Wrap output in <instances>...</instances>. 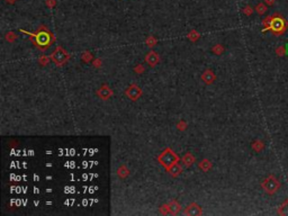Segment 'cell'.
<instances>
[{"label": "cell", "mask_w": 288, "mask_h": 216, "mask_svg": "<svg viewBox=\"0 0 288 216\" xmlns=\"http://www.w3.org/2000/svg\"><path fill=\"white\" fill-rule=\"evenodd\" d=\"M263 26L266 29H271L276 34H282L286 31V22L279 14H275L263 20Z\"/></svg>", "instance_id": "1"}, {"label": "cell", "mask_w": 288, "mask_h": 216, "mask_svg": "<svg viewBox=\"0 0 288 216\" xmlns=\"http://www.w3.org/2000/svg\"><path fill=\"white\" fill-rule=\"evenodd\" d=\"M158 160H159V162H160V164H161L162 167H164L167 170H169L173 164L178 163L179 158L177 156V154L173 152L171 149H166V150H164L163 152L159 156Z\"/></svg>", "instance_id": "2"}, {"label": "cell", "mask_w": 288, "mask_h": 216, "mask_svg": "<svg viewBox=\"0 0 288 216\" xmlns=\"http://www.w3.org/2000/svg\"><path fill=\"white\" fill-rule=\"evenodd\" d=\"M261 187L268 195H274V194H276L279 190L280 182L275 176H269L268 178H266L262 181Z\"/></svg>", "instance_id": "3"}, {"label": "cell", "mask_w": 288, "mask_h": 216, "mask_svg": "<svg viewBox=\"0 0 288 216\" xmlns=\"http://www.w3.org/2000/svg\"><path fill=\"white\" fill-rule=\"evenodd\" d=\"M68 59H69V54H68V53L65 52V50H64L63 47H61V46H58V47L54 50V52L51 54V60H52L58 66L63 65L66 61H68Z\"/></svg>", "instance_id": "4"}, {"label": "cell", "mask_w": 288, "mask_h": 216, "mask_svg": "<svg viewBox=\"0 0 288 216\" xmlns=\"http://www.w3.org/2000/svg\"><path fill=\"white\" fill-rule=\"evenodd\" d=\"M141 94H142V90L140 89L136 84H132V86L125 91V95H126L130 99H132V100H136V99L141 96Z\"/></svg>", "instance_id": "5"}, {"label": "cell", "mask_w": 288, "mask_h": 216, "mask_svg": "<svg viewBox=\"0 0 288 216\" xmlns=\"http://www.w3.org/2000/svg\"><path fill=\"white\" fill-rule=\"evenodd\" d=\"M50 38H51V34L47 32H40L36 35V41H37V44L41 46L44 45H49L50 44ZM47 47V46H46Z\"/></svg>", "instance_id": "6"}, {"label": "cell", "mask_w": 288, "mask_h": 216, "mask_svg": "<svg viewBox=\"0 0 288 216\" xmlns=\"http://www.w3.org/2000/svg\"><path fill=\"white\" fill-rule=\"evenodd\" d=\"M185 215H202V208L197 204H191L186 208Z\"/></svg>", "instance_id": "7"}, {"label": "cell", "mask_w": 288, "mask_h": 216, "mask_svg": "<svg viewBox=\"0 0 288 216\" xmlns=\"http://www.w3.org/2000/svg\"><path fill=\"white\" fill-rule=\"evenodd\" d=\"M145 61L147 62V64L151 66L156 65V63L159 62V56L156 52H149L145 56Z\"/></svg>", "instance_id": "8"}, {"label": "cell", "mask_w": 288, "mask_h": 216, "mask_svg": "<svg viewBox=\"0 0 288 216\" xmlns=\"http://www.w3.org/2000/svg\"><path fill=\"white\" fill-rule=\"evenodd\" d=\"M97 94H98V96L100 97L101 99L106 100V99H108L110 96L113 95V91L107 86H103L100 89L98 90V92H97Z\"/></svg>", "instance_id": "9"}, {"label": "cell", "mask_w": 288, "mask_h": 216, "mask_svg": "<svg viewBox=\"0 0 288 216\" xmlns=\"http://www.w3.org/2000/svg\"><path fill=\"white\" fill-rule=\"evenodd\" d=\"M202 79H203V81H204L205 84H213L214 80H215V74H214L210 70H206V71L203 73Z\"/></svg>", "instance_id": "10"}, {"label": "cell", "mask_w": 288, "mask_h": 216, "mask_svg": "<svg viewBox=\"0 0 288 216\" xmlns=\"http://www.w3.org/2000/svg\"><path fill=\"white\" fill-rule=\"evenodd\" d=\"M181 171H182V168L179 166L178 163H176V164H173L172 167L168 170V172L170 173L171 176L172 177H177V176H179L180 173H181Z\"/></svg>", "instance_id": "11"}, {"label": "cell", "mask_w": 288, "mask_h": 216, "mask_svg": "<svg viewBox=\"0 0 288 216\" xmlns=\"http://www.w3.org/2000/svg\"><path fill=\"white\" fill-rule=\"evenodd\" d=\"M182 162H184L187 167H190L191 164L195 162V158L193 156V154L191 153H186L184 156V159H182Z\"/></svg>", "instance_id": "12"}, {"label": "cell", "mask_w": 288, "mask_h": 216, "mask_svg": "<svg viewBox=\"0 0 288 216\" xmlns=\"http://www.w3.org/2000/svg\"><path fill=\"white\" fill-rule=\"evenodd\" d=\"M169 209H170V214L175 215L180 210V205L177 203V200H172V202L169 204Z\"/></svg>", "instance_id": "13"}, {"label": "cell", "mask_w": 288, "mask_h": 216, "mask_svg": "<svg viewBox=\"0 0 288 216\" xmlns=\"http://www.w3.org/2000/svg\"><path fill=\"white\" fill-rule=\"evenodd\" d=\"M117 175L119 177H122V178H125V177H127L128 175H130V171H128V169H127L125 166H122V167L118 169Z\"/></svg>", "instance_id": "14"}, {"label": "cell", "mask_w": 288, "mask_h": 216, "mask_svg": "<svg viewBox=\"0 0 288 216\" xmlns=\"http://www.w3.org/2000/svg\"><path fill=\"white\" fill-rule=\"evenodd\" d=\"M199 167H200V169H203L205 172H207L210 168H212V164H210V162L208 161V160H203V161L199 163Z\"/></svg>", "instance_id": "15"}, {"label": "cell", "mask_w": 288, "mask_h": 216, "mask_svg": "<svg viewBox=\"0 0 288 216\" xmlns=\"http://www.w3.org/2000/svg\"><path fill=\"white\" fill-rule=\"evenodd\" d=\"M279 214L281 215H288V200H286L279 208Z\"/></svg>", "instance_id": "16"}, {"label": "cell", "mask_w": 288, "mask_h": 216, "mask_svg": "<svg viewBox=\"0 0 288 216\" xmlns=\"http://www.w3.org/2000/svg\"><path fill=\"white\" fill-rule=\"evenodd\" d=\"M252 147H253L257 152H259V151H261L262 149H263V143H262V142H260V141H257V142H254V143L252 144Z\"/></svg>", "instance_id": "17"}, {"label": "cell", "mask_w": 288, "mask_h": 216, "mask_svg": "<svg viewBox=\"0 0 288 216\" xmlns=\"http://www.w3.org/2000/svg\"><path fill=\"white\" fill-rule=\"evenodd\" d=\"M256 10L258 12V14H260V15H262V14H265L266 12V10H267V7L263 5V3H259L258 6L256 7Z\"/></svg>", "instance_id": "18"}, {"label": "cell", "mask_w": 288, "mask_h": 216, "mask_svg": "<svg viewBox=\"0 0 288 216\" xmlns=\"http://www.w3.org/2000/svg\"><path fill=\"white\" fill-rule=\"evenodd\" d=\"M162 214H170V209H169V205H164L161 206V209H160Z\"/></svg>", "instance_id": "19"}, {"label": "cell", "mask_w": 288, "mask_h": 216, "mask_svg": "<svg viewBox=\"0 0 288 216\" xmlns=\"http://www.w3.org/2000/svg\"><path fill=\"white\" fill-rule=\"evenodd\" d=\"M223 51V47L221 45H216V47H214L213 49V52L216 53V54H221Z\"/></svg>", "instance_id": "20"}, {"label": "cell", "mask_w": 288, "mask_h": 216, "mask_svg": "<svg viewBox=\"0 0 288 216\" xmlns=\"http://www.w3.org/2000/svg\"><path fill=\"white\" fill-rule=\"evenodd\" d=\"M243 12H244V14H245V15H251V14H252V8H251L250 6L245 7V8H244V10H243Z\"/></svg>", "instance_id": "21"}, {"label": "cell", "mask_w": 288, "mask_h": 216, "mask_svg": "<svg viewBox=\"0 0 288 216\" xmlns=\"http://www.w3.org/2000/svg\"><path fill=\"white\" fill-rule=\"evenodd\" d=\"M277 53H278V55H284V53H285L284 46H281V47H279V49L277 50Z\"/></svg>", "instance_id": "22"}, {"label": "cell", "mask_w": 288, "mask_h": 216, "mask_svg": "<svg viewBox=\"0 0 288 216\" xmlns=\"http://www.w3.org/2000/svg\"><path fill=\"white\" fill-rule=\"evenodd\" d=\"M178 128H179V130H185V128H186V124H185L184 122L179 123V124H178Z\"/></svg>", "instance_id": "23"}, {"label": "cell", "mask_w": 288, "mask_h": 216, "mask_svg": "<svg viewBox=\"0 0 288 216\" xmlns=\"http://www.w3.org/2000/svg\"><path fill=\"white\" fill-rule=\"evenodd\" d=\"M40 62H41V63H42V64H43V65H44V64H47V62H49V60H47V59H46V58H42V59H41V60H40Z\"/></svg>", "instance_id": "24"}, {"label": "cell", "mask_w": 288, "mask_h": 216, "mask_svg": "<svg viewBox=\"0 0 288 216\" xmlns=\"http://www.w3.org/2000/svg\"><path fill=\"white\" fill-rule=\"evenodd\" d=\"M274 1H275V0H266V2L268 3V5H272V3H274Z\"/></svg>", "instance_id": "25"}, {"label": "cell", "mask_w": 288, "mask_h": 216, "mask_svg": "<svg viewBox=\"0 0 288 216\" xmlns=\"http://www.w3.org/2000/svg\"><path fill=\"white\" fill-rule=\"evenodd\" d=\"M286 49H287V54H288V44L286 45Z\"/></svg>", "instance_id": "26"}, {"label": "cell", "mask_w": 288, "mask_h": 216, "mask_svg": "<svg viewBox=\"0 0 288 216\" xmlns=\"http://www.w3.org/2000/svg\"><path fill=\"white\" fill-rule=\"evenodd\" d=\"M287 180H288V179H287Z\"/></svg>", "instance_id": "27"}]
</instances>
